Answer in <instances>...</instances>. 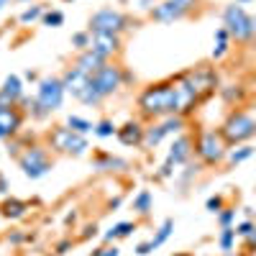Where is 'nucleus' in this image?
<instances>
[{"label":"nucleus","instance_id":"1","mask_svg":"<svg viewBox=\"0 0 256 256\" xmlns=\"http://www.w3.org/2000/svg\"><path fill=\"white\" fill-rule=\"evenodd\" d=\"M141 110L148 116H180L182 105H180V95L174 82L172 84H156V88H148L141 98H138Z\"/></svg>","mask_w":256,"mask_h":256},{"label":"nucleus","instance_id":"2","mask_svg":"<svg viewBox=\"0 0 256 256\" xmlns=\"http://www.w3.org/2000/svg\"><path fill=\"white\" fill-rule=\"evenodd\" d=\"M64 82L56 80V77H44L38 82V88H36V100L38 105L44 108L46 113H54L62 108V102H64Z\"/></svg>","mask_w":256,"mask_h":256},{"label":"nucleus","instance_id":"3","mask_svg":"<svg viewBox=\"0 0 256 256\" xmlns=\"http://www.w3.org/2000/svg\"><path fill=\"white\" fill-rule=\"evenodd\" d=\"M220 136H223L228 144H241V141L256 136V120H254L251 116H246V113H233V116L226 120Z\"/></svg>","mask_w":256,"mask_h":256},{"label":"nucleus","instance_id":"4","mask_svg":"<svg viewBox=\"0 0 256 256\" xmlns=\"http://www.w3.org/2000/svg\"><path fill=\"white\" fill-rule=\"evenodd\" d=\"M52 146L59 148V152L64 154H72V156H82L84 152H88V138H84L82 134L72 131V128H54L52 131Z\"/></svg>","mask_w":256,"mask_h":256},{"label":"nucleus","instance_id":"5","mask_svg":"<svg viewBox=\"0 0 256 256\" xmlns=\"http://www.w3.org/2000/svg\"><path fill=\"white\" fill-rule=\"evenodd\" d=\"M126 28V16L113 8H100L90 18V34H120Z\"/></svg>","mask_w":256,"mask_h":256},{"label":"nucleus","instance_id":"6","mask_svg":"<svg viewBox=\"0 0 256 256\" xmlns=\"http://www.w3.org/2000/svg\"><path fill=\"white\" fill-rule=\"evenodd\" d=\"M223 24H226V28H228L230 36H236L241 41L248 38V36H254V31H251V16L238 3H233V6H228L223 10Z\"/></svg>","mask_w":256,"mask_h":256},{"label":"nucleus","instance_id":"7","mask_svg":"<svg viewBox=\"0 0 256 256\" xmlns=\"http://www.w3.org/2000/svg\"><path fill=\"white\" fill-rule=\"evenodd\" d=\"M18 164H20V169H24V174L28 177V180H41V177H46L49 174V169H52V164H49V159H46V152L44 148H28V152L18 159Z\"/></svg>","mask_w":256,"mask_h":256},{"label":"nucleus","instance_id":"8","mask_svg":"<svg viewBox=\"0 0 256 256\" xmlns=\"http://www.w3.org/2000/svg\"><path fill=\"white\" fill-rule=\"evenodd\" d=\"M90 82H92V88L100 92V98H108V95H113L120 88L123 74H120L118 67H113V64H102V67L90 77Z\"/></svg>","mask_w":256,"mask_h":256},{"label":"nucleus","instance_id":"9","mask_svg":"<svg viewBox=\"0 0 256 256\" xmlns=\"http://www.w3.org/2000/svg\"><path fill=\"white\" fill-rule=\"evenodd\" d=\"M192 6H195V0H164V3L154 6L152 18L159 20V24H174V20H180L190 13Z\"/></svg>","mask_w":256,"mask_h":256},{"label":"nucleus","instance_id":"10","mask_svg":"<svg viewBox=\"0 0 256 256\" xmlns=\"http://www.w3.org/2000/svg\"><path fill=\"white\" fill-rule=\"evenodd\" d=\"M182 128H184L182 116H166V120L152 126V128H148V131L144 134V146H146V148H154V146L162 144L164 136H169V134H180Z\"/></svg>","mask_w":256,"mask_h":256},{"label":"nucleus","instance_id":"11","mask_svg":"<svg viewBox=\"0 0 256 256\" xmlns=\"http://www.w3.org/2000/svg\"><path fill=\"white\" fill-rule=\"evenodd\" d=\"M198 154L208 164H218L226 156V141H223V136L216 134V131L202 134L200 136V144H198Z\"/></svg>","mask_w":256,"mask_h":256},{"label":"nucleus","instance_id":"12","mask_svg":"<svg viewBox=\"0 0 256 256\" xmlns=\"http://www.w3.org/2000/svg\"><path fill=\"white\" fill-rule=\"evenodd\" d=\"M190 146H192V144H190L187 136H180V138L172 144V148H169V156H166V162H164V166H162L159 177H169V174L174 172V166H180V164H184V162L190 159V154H192Z\"/></svg>","mask_w":256,"mask_h":256},{"label":"nucleus","instance_id":"13","mask_svg":"<svg viewBox=\"0 0 256 256\" xmlns=\"http://www.w3.org/2000/svg\"><path fill=\"white\" fill-rule=\"evenodd\" d=\"M90 49L95 54H100L102 59H108L118 52V34H92Z\"/></svg>","mask_w":256,"mask_h":256},{"label":"nucleus","instance_id":"14","mask_svg":"<svg viewBox=\"0 0 256 256\" xmlns=\"http://www.w3.org/2000/svg\"><path fill=\"white\" fill-rule=\"evenodd\" d=\"M0 100H3L6 105H13L18 100H24V82H20L18 74H8L3 88H0Z\"/></svg>","mask_w":256,"mask_h":256},{"label":"nucleus","instance_id":"15","mask_svg":"<svg viewBox=\"0 0 256 256\" xmlns=\"http://www.w3.org/2000/svg\"><path fill=\"white\" fill-rule=\"evenodd\" d=\"M88 80H90V74H84V72H80L77 67H72L67 74H64L62 77V82H64V90H67L70 95H80L82 92V88H84V84H88Z\"/></svg>","mask_w":256,"mask_h":256},{"label":"nucleus","instance_id":"16","mask_svg":"<svg viewBox=\"0 0 256 256\" xmlns=\"http://www.w3.org/2000/svg\"><path fill=\"white\" fill-rule=\"evenodd\" d=\"M102 64H105V59L100 56V54H95L92 49H88V52H82L80 54V59H77V64H74V67L80 70V72H84V74H95L100 67H102Z\"/></svg>","mask_w":256,"mask_h":256},{"label":"nucleus","instance_id":"17","mask_svg":"<svg viewBox=\"0 0 256 256\" xmlns=\"http://www.w3.org/2000/svg\"><path fill=\"white\" fill-rule=\"evenodd\" d=\"M20 128V116L13 108H6L0 113V138H10Z\"/></svg>","mask_w":256,"mask_h":256},{"label":"nucleus","instance_id":"18","mask_svg":"<svg viewBox=\"0 0 256 256\" xmlns=\"http://www.w3.org/2000/svg\"><path fill=\"white\" fill-rule=\"evenodd\" d=\"M118 141L126 144V146H136V144H144V131H141V126L138 123H126L123 128H118Z\"/></svg>","mask_w":256,"mask_h":256},{"label":"nucleus","instance_id":"19","mask_svg":"<svg viewBox=\"0 0 256 256\" xmlns=\"http://www.w3.org/2000/svg\"><path fill=\"white\" fill-rule=\"evenodd\" d=\"M126 159H118V156H110V154H105L95 162V169H100V172H116V169H126Z\"/></svg>","mask_w":256,"mask_h":256},{"label":"nucleus","instance_id":"20","mask_svg":"<svg viewBox=\"0 0 256 256\" xmlns=\"http://www.w3.org/2000/svg\"><path fill=\"white\" fill-rule=\"evenodd\" d=\"M136 230V226L134 223H128V220H123V223H116L108 233H105V241H113V238H126V236H131V233Z\"/></svg>","mask_w":256,"mask_h":256},{"label":"nucleus","instance_id":"21","mask_svg":"<svg viewBox=\"0 0 256 256\" xmlns=\"http://www.w3.org/2000/svg\"><path fill=\"white\" fill-rule=\"evenodd\" d=\"M172 230H174V220H172V218H166V220H164V223L159 226L156 236L152 238V246H154V248H159V246H162V244H164V241H166L169 236H172Z\"/></svg>","mask_w":256,"mask_h":256},{"label":"nucleus","instance_id":"22","mask_svg":"<svg viewBox=\"0 0 256 256\" xmlns=\"http://www.w3.org/2000/svg\"><path fill=\"white\" fill-rule=\"evenodd\" d=\"M134 210H138L141 216L152 212V192H148V190H141L138 195L134 198Z\"/></svg>","mask_w":256,"mask_h":256},{"label":"nucleus","instance_id":"23","mask_svg":"<svg viewBox=\"0 0 256 256\" xmlns=\"http://www.w3.org/2000/svg\"><path fill=\"white\" fill-rule=\"evenodd\" d=\"M67 128H72V131H77V134H90V131H95V126L90 123V120H84V118H80V116H70L67 118Z\"/></svg>","mask_w":256,"mask_h":256},{"label":"nucleus","instance_id":"24","mask_svg":"<svg viewBox=\"0 0 256 256\" xmlns=\"http://www.w3.org/2000/svg\"><path fill=\"white\" fill-rule=\"evenodd\" d=\"M24 212H26V202L24 200H8L6 208H3V216H8V218H20Z\"/></svg>","mask_w":256,"mask_h":256},{"label":"nucleus","instance_id":"25","mask_svg":"<svg viewBox=\"0 0 256 256\" xmlns=\"http://www.w3.org/2000/svg\"><path fill=\"white\" fill-rule=\"evenodd\" d=\"M44 13H46L44 6H31V8H26L24 13H20V24H34V20L44 18Z\"/></svg>","mask_w":256,"mask_h":256},{"label":"nucleus","instance_id":"26","mask_svg":"<svg viewBox=\"0 0 256 256\" xmlns=\"http://www.w3.org/2000/svg\"><path fill=\"white\" fill-rule=\"evenodd\" d=\"M254 152H256L254 146H241V148H236V152H230V154H228V162H230V164H241V162L251 159Z\"/></svg>","mask_w":256,"mask_h":256},{"label":"nucleus","instance_id":"27","mask_svg":"<svg viewBox=\"0 0 256 256\" xmlns=\"http://www.w3.org/2000/svg\"><path fill=\"white\" fill-rule=\"evenodd\" d=\"M90 41H92V34L90 31H77L72 36V46L80 49V52H88L90 49Z\"/></svg>","mask_w":256,"mask_h":256},{"label":"nucleus","instance_id":"28","mask_svg":"<svg viewBox=\"0 0 256 256\" xmlns=\"http://www.w3.org/2000/svg\"><path fill=\"white\" fill-rule=\"evenodd\" d=\"M118 134V128L110 123V120H100L98 126H95V136H100V138H110V136H116Z\"/></svg>","mask_w":256,"mask_h":256},{"label":"nucleus","instance_id":"29","mask_svg":"<svg viewBox=\"0 0 256 256\" xmlns=\"http://www.w3.org/2000/svg\"><path fill=\"white\" fill-rule=\"evenodd\" d=\"M62 24H64V13H62V10H46V13H44V26L59 28Z\"/></svg>","mask_w":256,"mask_h":256},{"label":"nucleus","instance_id":"30","mask_svg":"<svg viewBox=\"0 0 256 256\" xmlns=\"http://www.w3.org/2000/svg\"><path fill=\"white\" fill-rule=\"evenodd\" d=\"M233 241H236V228H223V233H220V248L223 251H230L233 248Z\"/></svg>","mask_w":256,"mask_h":256},{"label":"nucleus","instance_id":"31","mask_svg":"<svg viewBox=\"0 0 256 256\" xmlns=\"http://www.w3.org/2000/svg\"><path fill=\"white\" fill-rule=\"evenodd\" d=\"M205 208H208L210 212H220V208H223V198H220V195H216V198H208Z\"/></svg>","mask_w":256,"mask_h":256},{"label":"nucleus","instance_id":"32","mask_svg":"<svg viewBox=\"0 0 256 256\" xmlns=\"http://www.w3.org/2000/svg\"><path fill=\"white\" fill-rule=\"evenodd\" d=\"M233 218H236V210H223L220 216H218V220H220L223 228H228V226L233 223Z\"/></svg>","mask_w":256,"mask_h":256},{"label":"nucleus","instance_id":"33","mask_svg":"<svg viewBox=\"0 0 256 256\" xmlns=\"http://www.w3.org/2000/svg\"><path fill=\"white\" fill-rule=\"evenodd\" d=\"M152 251H154L152 241H146V244H138V246L134 248V254H136V256H148V254H152Z\"/></svg>","mask_w":256,"mask_h":256},{"label":"nucleus","instance_id":"34","mask_svg":"<svg viewBox=\"0 0 256 256\" xmlns=\"http://www.w3.org/2000/svg\"><path fill=\"white\" fill-rule=\"evenodd\" d=\"M138 10H148V13H152L154 10V6H156V0H136V3H134Z\"/></svg>","mask_w":256,"mask_h":256},{"label":"nucleus","instance_id":"35","mask_svg":"<svg viewBox=\"0 0 256 256\" xmlns=\"http://www.w3.org/2000/svg\"><path fill=\"white\" fill-rule=\"evenodd\" d=\"M226 52H228V41H218V46L212 49V59H220Z\"/></svg>","mask_w":256,"mask_h":256},{"label":"nucleus","instance_id":"36","mask_svg":"<svg viewBox=\"0 0 256 256\" xmlns=\"http://www.w3.org/2000/svg\"><path fill=\"white\" fill-rule=\"evenodd\" d=\"M251 230H254V223H248V220H246V223H241V226L236 228V236H244V238H246Z\"/></svg>","mask_w":256,"mask_h":256},{"label":"nucleus","instance_id":"37","mask_svg":"<svg viewBox=\"0 0 256 256\" xmlns=\"http://www.w3.org/2000/svg\"><path fill=\"white\" fill-rule=\"evenodd\" d=\"M216 41H228V28H226V26L216 31Z\"/></svg>","mask_w":256,"mask_h":256},{"label":"nucleus","instance_id":"38","mask_svg":"<svg viewBox=\"0 0 256 256\" xmlns=\"http://www.w3.org/2000/svg\"><path fill=\"white\" fill-rule=\"evenodd\" d=\"M100 256H120V248H116V246H113V248H105Z\"/></svg>","mask_w":256,"mask_h":256},{"label":"nucleus","instance_id":"39","mask_svg":"<svg viewBox=\"0 0 256 256\" xmlns=\"http://www.w3.org/2000/svg\"><path fill=\"white\" fill-rule=\"evenodd\" d=\"M0 195H8V182L3 174H0Z\"/></svg>","mask_w":256,"mask_h":256},{"label":"nucleus","instance_id":"40","mask_svg":"<svg viewBox=\"0 0 256 256\" xmlns=\"http://www.w3.org/2000/svg\"><path fill=\"white\" fill-rule=\"evenodd\" d=\"M246 238H248V244H251V246H256V226H254V230L248 233V236H246Z\"/></svg>","mask_w":256,"mask_h":256},{"label":"nucleus","instance_id":"41","mask_svg":"<svg viewBox=\"0 0 256 256\" xmlns=\"http://www.w3.org/2000/svg\"><path fill=\"white\" fill-rule=\"evenodd\" d=\"M67 248H70V244H67V241H62V244L56 246V254H64V251H67Z\"/></svg>","mask_w":256,"mask_h":256},{"label":"nucleus","instance_id":"42","mask_svg":"<svg viewBox=\"0 0 256 256\" xmlns=\"http://www.w3.org/2000/svg\"><path fill=\"white\" fill-rule=\"evenodd\" d=\"M10 241H13V244H20V241H24V236H20V233H13Z\"/></svg>","mask_w":256,"mask_h":256},{"label":"nucleus","instance_id":"43","mask_svg":"<svg viewBox=\"0 0 256 256\" xmlns=\"http://www.w3.org/2000/svg\"><path fill=\"white\" fill-rule=\"evenodd\" d=\"M8 3H10V0H0V13L6 10V6H8Z\"/></svg>","mask_w":256,"mask_h":256},{"label":"nucleus","instance_id":"44","mask_svg":"<svg viewBox=\"0 0 256 256\" xmlns=\"http://www.w3.org/2000/svg\"><path fill=\"white\" fill-rule=\"evenodd\" d=\"M6 108H10V105H6V102H3V100H0V113H3V110H6Z\"/></svg>","mask_w":256,"mask_h":256},{"label":"nucleus","instance_id":"45","mask_svg":"<svg viewBox=\"0 0 256 256\" xmlns=\"http://www.w3.org/2000/svg\"><path fill=\"white\" fill-rule=\"evenodd\" d=\"M236 3H248V0H236Z\"/></svg>","mask_w":256,"mask_h":256},{"label":"nucleus","instance_id":"46","mask_svg":"<svg viewBox=\"0 0 256 256\" xmlns=\"http://www.w3.org/2000/svg\"><path fill=\"white\" fill-rule=\"evenodd\" d=\"M20 3H26V0H20Z\"/></svg>","mask_w":256,"mask_h":256},{"label":"nucleus","instance_id":"47","mask_svg":"<svg viewBox=\"0 0 256 256\" xmlns=\"http://www.w3.org/2000/svg\"><path fill=\"white\" fill-rule=\"evenodd\" d=\"M228 256H230V254H228Z\"/></svg>","mask_w":256,"mask_h":256},{"label":"nucleus","instance_id":"48","mask_svg":"<svg viewBox=\"0 0 256 256\" xmlns=\"http://www.w3.org/2000/svg\"><path fill=\"white\" fill-rule=\"evenodd\" d=\"M92 256H95V254H92Z\"/></svg>","mask_w":256,"mask_h":256}]
</instances>
